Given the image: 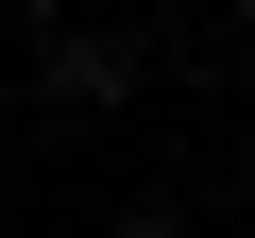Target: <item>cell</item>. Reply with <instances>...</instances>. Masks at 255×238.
Returning a JSON list of instances; mask_svg holds the SVG:
<instances>
[{"mask_svg": "<svg viewBox=\"0 0 255 238\" xmlns=\"http://www.w3.org/2000/svg\"><path fill=\"white\" fill-rule=\"evenodd\" d=\"M136 85H153V51H136V34H85V17H51V51H34V102H51V119H119Z\"/></svg>", "mask_w": 255, "mask_h": 238, "instance_id": "6da1fadb", "label": "cell"}, {"mask_svg": "<svg viewBox=\"0 0 255 238\" xmlns=\"http://www.w3.org/2000/svg\"><path fill=\"white\" fill-rule=\"evenodd\" d=\"M0 17H68V0H0Z\"/></svg>", "mask_w": 255, "mask_h": 238, "instance_id": "7a4b0ae2", "label": "cell"}, {"mask_svg": "<svg viewBox=\"0 0 255 238\" xmlns=\"http://www.w3.org/2000/svg\"><path fill=\"white\" fill-rule=\"evenodd\" d=\"M238 85H255V34H238Z\"/></svg>", "mask_w": 255, "mask_h": 238, "instance_id": "3957f363", "label": "cell"}]
</instances>
